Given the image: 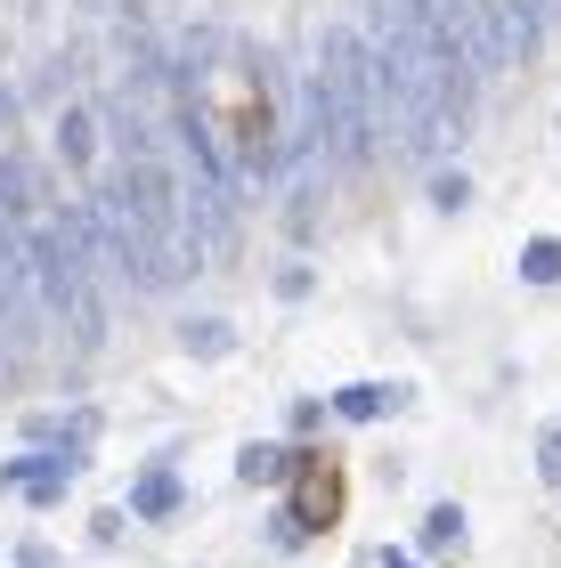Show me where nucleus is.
Segmentation results:
<instances>
[{"label": "nucleus", "mask_w": 561, "mask_h": 568, "mask_svg": "<svg viewBox=\"0 0 561 568\" xmlns=\"http://www.w3.org/2000/svg\"><path fill=\"white\" fill-rule=\"evenodd\" d=\"M310 131H318V154H334L342 171L374 154V49L350 33V24H325L318 33Z\"/></svg>", "instance_id": "f03ea898"}, {"label": "nucleus", "mask_w": 561, "mask_h": 568, "mask_svg": "<svg viewBox=\"0 0 561 568\" xmlns=\"http://www.w3.org/2000/svg\"><path fill=\"white\" fill-rule=\"evenodd\" d=\"M448 33L472 73H504L545 41V0H448Z\"/></svg>", "instance_id": "7ed1b4c3"}, {"label": "nucleus", "mask_w": 561, "mask_h": 568, "mask_svg": "<svg viewBox=\"0 0 561 568\" xmlns=\"http://www.w3.org/2000/svg\"><path fill=\"white\" fill-rule=\"evenodd\" d=\"M374 568H415V552H374Z\"/></svg>", "instance_id": "dca6fc26"}, {"label": "nucleus", "mask_w": 561, "mask_h": 568, "mask_svg": "<svg viewBox=\"0 0 561 568\" xmlns=\"http://www.w3.org/2000/svg\"><path fill=\"white\" fill-rule=\"evenodd\" d=\"M521 276H529V284H561V244H553V236H529V244H521Z\"/></svg>", "instance_id": "f8f14e48"}, {"label": "nucleus", "mask_w": 561, "mask_h": 568, "mask_svg": "<svg viewBox=\"0 0 561 568\" xmlns=\"http://www.w3.org/2000/svg\"><path fill=\"white\" fill-rule=\"evenodd\" d=\"M285 471H293V455H285V447H269V438H252V447L237 455V479H244V487H277Z\"/></svg>", "instance_id": "6e6552de"}, {"label": "nucleus", "mask_w": 561, "mask_h": 568, "mask_svg": "<svg viewBox=\"0 0 561 568\" xmlns=\"http://www.w3.org/2000/svg\"><path fill=\"white\" fill-rule=\"evenodd\" d=\"M538 471L561 487V430H545V438H538Z\"/></svg>", "instance_id": "4468645a"}, {"label": "nucleus", "mask_w": 561, "mask_h": 568, "mask_svg": "<svg viewBox=\"0 0 561 568\" xmlns=\"http://www.w3.org/2000/svg\"><path fill=\"white\" fill-rule=\"evenodd\" d=\"M17 560H24V568H58V552H49V545H24Z\"/></svg>", "instance_id": "2eb2a0df"}, {"label": "nucleus", "mask_w": 561, "mask_h": 568, "mask_svg": "<svg viewBox=\"0 0 561 568\" xmlns=\"http://www.w3.org/2000/svg\"><path fill=\"white\" fill-rule=\"evenodd\" d=\"M431 203H440V212H464V203H472V179H464V171H440V179H431Z\"/></svg>", "instance_id": "ddd939ff"}, {"label": "nucleus", "mask_w": 561, "mask_h": 568, "mask_svg": "<svg viewBox=\"0 0 561 568\" xmlns=\"http://www.w3.org/2000/svg\"><path fill=\"white\" fill-rule=\"evenodd\" d=\"M261 58L252 49L228 41V58L220 65H203L196 49H188V73H171L180 82V106L203 122V139H212V154L228 163V179H269L277 171V114H269V90H261Z\"/></svg>", "instance_id": "f257e3e1"}, {"label": "nucleus", "mask_w": 561, "mask_h": 568, "mask_svg": "<svg viewBox=\"0 0 561 568\" xmlns=\"http://www.w3.org/2000/svg\"><path fill=\"white\" fill-rule=\"evenodd\" d=\"M180 342H188L196 357H228V349H237V325H228V317H188Z\"/></svg>", "instance_id": "9d476101"}, {"label": "nucleus", "mask_w": 561, "mask_h": 568, "mask_svg": "<svg viewBox=\"0 0 561 568\" xmlns=\"http://www.w3.org/2000/svg\"><path fill=\"white\" fill-rule=\"evenodd\" d=\"M382 406H407V390H382V382H350V390H334V415L342 423H374Z\"/></svg>", "instance_id": "0eeeda50"}, {"label": "nucleus", "mask_w": 561, "mask_h": 568, "mask_svg": "<svg viewBox=\"0 0 561 568\" xmlns=\"http://www.w3.org/2000/svg\"><path fill=\"white\" fill-rule=\"evenodd\" d=\"M180 471H171V463H156V471H139V487H131V511L139 520H171V511H180Z\"/></svg>", "instance_id": "423d86ee"}, {"label": "nucleus", "mask_w": 561, "mask_h": 568, "mask_svg": "<svg viewBox=\"0 0 561 568\" xmlns=\"http://www.w3.org/2000/svg\"><path fill=\"white\" fill-rule=\"evenodd\" d=\"M285 479H293V504L269 520V545H277V552H301V545H310V536L342 511V479H334V463H325V455H293Z\"/></svg>", "instance_id": "20e7f679"}, {"label": "nucleus", "mask_w": 561, "mask_h": 568, "mask_svg": "<svg viewBox=\"0 0 561 568\" xmlns=\"http://www.w3.org/2000/svg\"><path fill=\"white\" fill-rule=\"evenodd\" d=\"M58 154H66V163H90V154H98V114L90 106H66L58 114Z\"/></svg>", "instance_id": "1a4fd4ad"}, {"label": "nucleus", "mask_w": 561, "mask_h": 568, "mask_svg": "<svg viewBox=\"0 0 561 568\" xmlns=\"http://www.w3.org/2000/svg\"><path fill=\"white\" fill-rule=\"evenodd\" d=\"M73 471H82V455H49V447H33V455L0 463V487H9V496H33V504H58L66 487H73Z\"/></svg>", "instance_id": "39448f33"}, {"label": "nucleus", "mask_w": 561, "mask_h": 568, "mask_svg": "<svg viewBox=\"0 0 561 568\" xmlns=\"http://www.w3.org/2000/svg\"><path fill=\"white\" fill-rule=\"evenodd\" d=\"M423 552H464V511H455V504L423 511Z\"/></svg>", "instance_id": "9b49d317"}]
</instances>
